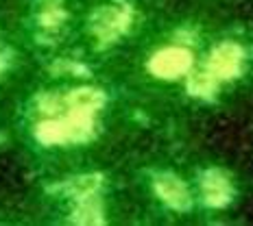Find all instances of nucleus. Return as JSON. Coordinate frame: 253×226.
<instances>
[{
    "label": "nucleus",
    "mask_w": 253,
    "mask_h": 226,
    "mask_svg": "<svg viewBox=\"0 0 253 226\" xmlns=\"http://www.w3.org/2000/svg\"><path fill=\"white\" fill-rule=\"evenodd\" d=\"M40 67L18 13L0 9V102L11 104L20 87Z\"/></svg>",
    "instance_id": "f03ea898"
},
{
    "label": "nucleus",
    "mask_w": 253,
    "mask_h": 226,
    "mask_svg": "<svg viewBox=\"0 0 253 226\" xmlns=\"http://www.w3.org/2000/svg\"><path fill=\"white\" fill-rule=\"evenodd\" d=\"M155 189H157V196H160L170 209H177V211H186L188 209L190 194H188L186 185H183L177 176H172V174L160 176L155 183Z\"/></svg>",
    "instance_id": "7ed1b4c3"
},
{
    "label": "nucleus",
    "mask_w": 253,
    "mask_h": 226,
    "mask_svg": "<svg viewBox=\"0 0 253 226\" xmlns=\"http://www.w3.org/2000/svg\"><path fill=\"white\" fill-rule=\"evenodd\" d=\"M107 109V89L92 76L42 61L13 98L7 141L40 181L92 172Z\"/></svg>",
    "instance_id": "f257e3e1"
}]
</instances>
